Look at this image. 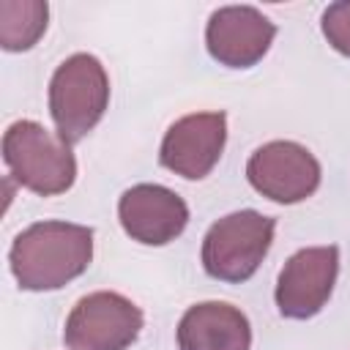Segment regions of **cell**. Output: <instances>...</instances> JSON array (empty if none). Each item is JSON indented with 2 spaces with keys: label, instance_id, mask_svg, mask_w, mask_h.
Wrapping results in <instances>:
<instances>
[{
  "label": "cell",
  "instance_id": "obj_1",
  "mask_svg": "<svg viewBox=\"0 0 350 350\" xmlns=\"http://www.w3.org/2000/svg\"><path fill=\"white\" fill-rule=\"evenodd\" d=\"M93 260V227L74 221H36L25 227L8 252V265L22 290H60L88 271Z\"/></svg>",
  "mask_w": 350,
  "mask_h": 350
},
{
  "label": "cell",
  "instance_id": "obj_2",
  "mask_svg": "<svg viewBox=\"0 0 350 350\" xmlns=\"http://www.w3.org/2000/svg\"><path fill=\"white\" fill-rule=\"evenodd\" d=\"M3 161L11 178L38 197L63 194L77 180V159L71 145L36 120H16L5 129Z\"/></svg>",
  "mask_w": 350,
  "mask_h": 350
},
{
  "label": "cell",
  "instance_id": "obj_3",
  "mask_svg": "<svg viewBox=\"0 0 350 350\" xmlns=\"http://www.w3.org/2000/svg\"><path fill=\"white\" fill-rule=\"evenodd\" d=\"M109 104V77L96 55L77 52L66 57L49 79V115L63 142L85 139Z\"/></svg>",
  "mask_w": 350,
  "mask_h": 350
},
{
  "label": "cell",
  "instance_id": "obj_4",
  "mask_svg": "<svg viewBox=\"0 0 350 350\" xmlns=\"http://www.w3.org/2000/svg\"><path fill=\"white\" fill-rule=\"evenodd\" d=\"M276 219L260 211H235L211 224L202 238V268L208 276L241 284L254 276L273 243Z\"/></svg>",
  "mask_w": 350,
  "mask_h": 350
},
{
  "label": "cell",
  "instance_id": "obj_5",
  "mask_svg": "<svg viewBox=\"0 0 350 350\" xmlns=\"http://www.w3.org/2000/svg\"><path fill=\"white\" fill-rule=\"evenodd\" d=\"M142 309L120 293L98 290L82 295L66 317L68 350H129L142 331Z\"/></svg>",
  "mask_w": 350,
  "mask_h": 350
},
{
  "label": "cell",
  "instance_id": "obj_6",
  "mask_svg": "<svg viewBox=\"0 0 350 350\" xmlns=\"http://www.w3.org/2000/svg\"><path fill=\"white\" fill-rule=\"evenodd\" d=\"M246 178L252 189L271 202L295 205L317 191L323 172L309 148L293 139H273L249 156Z\"/></svg>",
  "mask_w": 350,
  "mask_h": 350
},
{
  "label": "cell",
  "instance_id": "obj_7",
  "mask_svg": "<svg viewBox=\"0 0 350 350\" xmlns=\"http://www.w3.org/2000/svg\"><path fill=\"white\" fill-rule=\"evenodd\" d=\"M339 276V249L306 246L298 249L276 279V309L290 320H309L328 304Z\"/></svg>",
  "mask_w": 350,
  "mask_h": 350
},
{
  "label": "cell",
  "instance_id": "obj_8",
  "mask_svg": "<svg viewBox=\"0 0 350 350\" xmlns=\"http://www.w3.org/2000/svg\"><path fill=\"white\" fill-rule=\"evenodd\" d=\"M227 142V115L191 112L175 120L159 148V164L186 180H202L219 164Z\"/></svg>",
  "mask_w": 350,
  "mask_h": 350
},
{
  "label": "cell",
  "instance_id": "obj_9",
  "mask_svg": "<svg viewBox=\"0 0 350 350\" xmlns=\"http://www.w3.org/2000/svg\"><path fill=\"white\" fill-rule=\"evenodd\" d=\"M276 38V25L252 5H224L208 16L205 46L227 68H252Z\"/></svg>",
  "mask_w": 350,
  "mask_h": 350
},
{
  "label": "cell",
  "instance_id": "obj_10",
  "mask_svg": "<svg viewBox=\"0 0 350 350\" xmlns=\"http://www.w3.org/2000/svg\"><path fill=\"white\" fill-rule=\"evenodd\" d=\"M118 219L131 241L145 246H164L186 230L189 205L167 186L137 183L120 194Z\"/></svg>",
  "mask_w": 350,
  "mask_h": 350
},
{
  "label": "cell",
  "instance_id": "obj_11",
  "mask_svg": "<svg viewBox=\"0 0 350 350\" xmlns=\"http://www.w3.org/2000/svg\"><path fill=\"white\" fill-rule=\"evenodd\" d=\"M178 350H252L249 317L227 301H202L178 323Z\"/></svg>",
  "mask_w": 350,
  "mask_h": 350
},
{
  "label": "cell",
  "instance_id": "obj_12",
  "mask_svg": "<svg viewBox=\"0 0 350 350\" xmlns=\"http://www.w3.org/2000/svg\"><path fill=\"white\" fill-rule=\"evenodd\" d=\"M49 5L44 0H3L0 3V46L5 52H27L46 30Z\"/></svg>",
  "mask_w": 350,
  "mask_h": 350
},
{
  "label": "cell",
  "instance_id": "obj_13",
  "mask_svg": "<svg viewBox=\"0 0 350 350\" xmlns=\"http://www.w3.org/2000/svg\"><path fill=\"white\" fill-rule=\"evenodd\" d=\"M325 41L345 57H350V0L331 3L320 19Z\"/></svg>",
  "mask_w": 350,
  "mask_h": 350
}]
</instances>
